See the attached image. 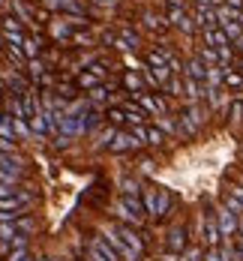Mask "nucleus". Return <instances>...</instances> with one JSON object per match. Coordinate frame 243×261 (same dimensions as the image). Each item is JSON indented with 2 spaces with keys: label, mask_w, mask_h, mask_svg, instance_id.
<instances>
[{
  "label": "nucleus",
  "mask_w": 243,
  "mask_h": 261,
  "mask_svg": "<svg viewBox=\"0 0 243 261\" xmlns=\"http://www.w3.org/2000/svg\"><path fill=\"white\" fill-rule=\"evenodd\" d=\"M231 48H219V63H231Z\"/></svg>",
  "instance_id": "a19ab883"
},
{
  "label": "nucleus",
  "mask_w": 243,
  "mask_h": 261,
  "mask_svg": "<svg viewBox=\"0 0 243 261\" xmlns=\"http://www.w3.org/2000/svg\"><path fill=\"white\" fill-rule=\"evenodd\" d=\"M45 9H60V12H81L78 0H42Z\"/></svg>",
  "instance_id": "4468645a"
},
{
  "label": "nucleus",
  "mask_w": 243,
  "mask_h": 261,
  "mask_svg": "<svg viewBox=\"0 0 243 261\" xmlns=\"http://www.w3.org/2000/svg\"><path fill=\"white\" fill-rule=\"evenodd\" d=\"M27 69H30V75H33V78H42V72H45L42 60H30V63H27Z\"/></svg>",
  "instance_id": "72a5a7b5"
},
{
  "label": "nucleus",
  "mask_w": 243,
  "mask_h": 261,
  "mask_svg": "<svg viewBox=\"0 0 243 261\" xmlns=\"http://www.w3.org/2000/svg\"><path fill=\"white\" fill-rule=\"evenodd\" d=\"M3 36L12 39L15 45H21V42L27 39V36L21 33V21H18V18H3Z\"/></svg>",
  "instance_id": "6e6552de"
},
{
  "label": "nucleus",
  "mask_w": 243,
  "mask_h": 261,
  "mask_svg": "<svg viewBox=\"0 0 243 261\" xmlns=\"http://www.w3.org/2000/svg\"><path fill=\"white\" fill-rule=\"evenodd\" d=\"M201 258V252H198V249H189V252H186V261H198Z\"/></svg>",
  "instance_id": "a18cd8bd"
},
{
  "label": "nucleus",
  "mask_w": 243,
  "mask_h": 261,
  "mask_svg": "<svg viewBox=\"0 0 243 261\" xmlns=\"http://www.w3.org/2000/svg\"><path fill=\"white\" fill-rule=\"evenodd\" d=\"M135 99H138V105L147 111V114H153V117H162L165 114V102L159 96H150V93H135Z\"/></svg>",
  "instance_id": "423d86ee"
},
{
  "label": "nucleus",
  "mask_w": 243,
  "mask_h": 261,
  "mask_svg": "<svg viewBox=\"0 0 243 261\" xmlns=\"http://www.w3.org/2000/svg\"><path fill=\"white\" fill-rule=\"evenodd\" d=\"M204 45H210V48H228V33L222 27H210V30H204Z\"/></svg>",
  "instance_id": "9b49d317"
},
{
  "label": "nucleus",
  "mask_w": 243,
  "mask_h": 261,
  "mask_svg": "<svg viewBox=\"0 0 243 261\" xmlns=\"http://www.w3.org/2000/svg\"><path fill=\"white\" fill-rule=\"evenodd\" d=\"M123 84H126L129 90H135V93H141V78L135 75V72H126V75H123Z\"/></svg>",
  "instance_id": "a878e982"
},
{
  "label": "nucleus",
  "mask_w": 243,
  "mask_h": 261,
  "mask_svg": "<svg viewBox=\"0 0 243 261\" xmlns=\"http://www.w3.org/2000/svg\"><path fill=\"white\" fill-rule=\"evenodd\" d=\"M6 3H9V0H0V6H6Z\"/></svg>",
  "instance_id": "8fccbe9b"
},
{
  "label": "nucleus",
  "mask_w": 243,
  "mask_h": 261,
  "mask_svg": "<svg viewBox=\"0 0 243 261\" xmlns=\"http://www.w3.org/2000/svg\"><path fill=\"white\" fill-rule=\"evenodd\" d=\"M156 123H159V126H162L165 132H174V129H180V126H174V123L168 120V117H165V114H162V117H156Z\"/></svg>",
  "instance_id": "58836bf2"
},
{
  "label": "nucleus",
  "mask_w": 243,
  "mask_h": 261,
  "mask_svg": "<svg viewBox=\"0 0 243 261\" xmlns=\"http://www.w3.org/2000/svg\"><path fill=\"white\" fill-rule=\"evenodd\" d=\"M240 186H243V180H240Z\"/></svg>",
  "instance_id": "5fc2aeb1"
},
{
  "label": "nucleus",
  "mask_w": 243,
  "mask_h": 261,
  "mask_svg": "<svg viewBox=\"0 0 243 261\" xmlns=\"http://www.w3.org/2000/svg\"><path fill=\"white\" fill-rule=\"evenodd\" d=\"M123 111H126V117H129V120H135V123L147 120V111H144L141 105H132V102H126V105H123Z\"/></svg>",
  "instance_id": "412c9836"
},
{
  "label": "nucleus",
  "mask_w": 243,
  "mask_h": 261,
  "mask_svg": "<svg viewBox=\"0 0 243 261\" xmlns=\"http://www.w3.org/2000/svg\"><path fill=\"white\" fill-rule=\"evenodd\" d=\"M90 261H108V258H102L99 252H93V249H90Z\"/></svg>",
  "instance_id": "de8ad7c7"
},
{
  "label": "nucleus",
  "mask_w": 243,
  "mask_h": 261,
  "mask_svg": "<svg viewBox=\"0 0 243 261\" xmlns=\"http://www.w3.org/2000/svg\"><path fill=\"white\" fill-rule=\"evenodd\" d=\"M39 261H48V258H39Z\"/></svg>",
  "instance_id": "603ef678"
},
{
  "label": "nucleus",
  "mask_w": 243,
  "mask_h": 261,
  "mask_svg": "<svg viewBox=\"0 0 243 261\" xmlns=\"http://www.w3.org/2000/svg\"><path fill=\"white\" fill-rule=\"evenodd\" d=\"M90 69H93V75H96V78H102V75H105V66L102 63H93Z\"/></svg>",
  "instance_id": "c03bdc74"
},
{
  "label": "nucleus",
  "mask_w": 243,
  "mask_h": 261,
  "mask_svg": "<svg viewBox=\"0 0 243 261\" xmlns=\"http://www.w3.org/2000/svg\"><path fill=\"white\" fill-rule=\"evenodd\" d=\"M90 249H93V252H99V255L108 258V261H117V252L111 249V243H108L105 237H93V240H90Z\"/></svg>",
  "instance_id": "ddd939ff"
},
{
  "label": "nucleus",
  "mask_w": 243,
  "mask_h": 261,
  "mask_svg": "<svg viewBox=\"0 0 243 261\" xmlns=\"http://www.w3.org/2000/svg\"><path fill=\"white\" fill-rule=\"evenodd\" d=\"M165 246H168V252H183L186 249V229H171L168 231V240H165Z\"/></svg>",
  "instance_id": "f8f14e48"
},
{
  "label": "nucleus",
  "mask_w": 243,
  "mask_h": 261,
  "mask_svg": "<svg viewBox=\"0 0 243 261\" xmlns=\"http://www.w3.org/2000/svg\"><path fill=\"white\" fill-rule=\"evenodd\" d=\"M0 123H3V114H0Z\"/></svg>",
  "instance_id": "3c124183"
},
{
  "label": "nucleus",
  "mask_w": 243,
  "mask_h": 261,
  "mask_svg": "<svg viewBox=\"0 0 243 261\" xmlns=\"http://www.w3.org/2000/svg\"><path fill=\"white\" fill-rule=\"evenodd\" d=\"M198 57H201L204 63H216V60H219V48H210V45H204Z\"/></svg>",
  "instance_id": "cd10ccee"
},
{
  "label": "nucleus",
  "mask_w": 243,
  "mask_h": 261,
  "mask_svg": "<svg viewBox=\"0 0 243 261\" xmlns=\"http://www.w3.org/2000/svg\"><path fill=\"white\" fill-rule=\"evenodd\" d=\"M21 45H24V57H30V60H36V57H39V51H42L39 39H33V36H27Z\"/></svg>",
  "instance_id": "4be33fe9"
},
{
  "label": "nucleus",
  "mask_w": 243,
  "mask_h": 261,
  "mask_svg": "<svg viewBox=\"0 0 243 261\" xmlns=\"http://www.w3.org/2000/svg\"><path fill=\"white\" fill-rule=\"evenodd\" d=\"M207 72H210V66L198 57V60H189L186 63V78H195V81H201V84H207Z\"/></svg>",
  "instance_id": "9d476101"
},
{
  "label": "nucleus",
  "mask_w": 243,
  "mask_h": 261,
  "mask_svg": "<svg viewBox=\"0 0 243 261\" xmlns=\"http://www.w3.org/2000/svg\"><path fill=\"white\" fill-rule=\"evenodd\" d=\"M165 90H168V96H180V93H183V87H180V81H177V78L165 84Z\"/></svg>",
  "instance_id": "c9c22d12"
},
{
  "label": "nucleus",
  "mask_w": 243,
  "mask_h": 261,
  "mask_svg": "<svg viewBox=\"0 0 243 261\" xmlns=\"http://www.w3.org/2000/svg\"><path fill=\"white\" fill-rule=\"evenodd\" d=\"M0 138H6V141H15V120H12V117L0 123Z\"/></svg>",
  "instance_id": "b1692460"
},
{
  "label": "nucleus",
  "mask_w": 243,
  "mask_h": 261,
  "mask_svg": "<svg viewBox=\"0 0 243 261\" xmlns=\"http://www.w3.org/2000/svg\"><path fill=\"white\" fill-rule=\"evenodd\" d=\"M105 240H108V243H111V249H114V252H117V255H123V258H138V255H135V252H132V249H129V246H126V240H123V237H120V231L117 229H108L102 234Z\"/></svg>",
  "instance_id": "39448f33"
},
{
  "label": "nucleus",
  "mask_w": 243,
  "mask_h": 261,
  "mask_svg": "<svg viewBox=\"0 0 243 261\" xmlns=\"http://www.w3.org/2000/svg\"><path fill=\"white\" fill-rule=\"evenodd\" d=\"M117 231H120V237L126 240V246H129V249H132L135 255H141V237H138V234H135V231L129 229V225H120Z\"/></svg>",
  "instance_id": "2eb2a0df"
},
{
  "label": "nucleus",
  "mask_w": 243,
  "mask_h": 261,
  "mask_svg": "<svg viewBox=\"0 0 243 261\" xmlns=\"http://www.w3.org/2000/svg\"><path fill=\"white\" fill-rule=\"evenodd\" d=\"M90 99H93V102H102V99H105V90H102V87H93V90H90Z\"/></svg>",
  "instance_id": "37998d69"
},
{
  "label": "nucleus",
  "mask_w": 243,
  "mask_h": 261,
  "mask_svg": "<svg viewBox=\"0 0 243 261\" xmlns=\"http://www.w3.org/2000/svg\"><path fill=\"white\" fill-rule=\"evenodd\" d=\"M204 261H225L222 258V249H210L207 255H204Z\"/></svg>",
  "instance_id": "79ce46f5"
},
{
  "label": "nucleus",
  "mask_w": 243,
  "mask_h": 261,
  "mask_svg": "<svg viewBox=\"0 0 243 261\" xmlns=\"http://www.w3.org/2000/svg\"><path fill=\"white\" fill-rule=\"evenodd\" d=\"M225 87L231 90H243V72H234V69H225V78H222Z\"/></svg>",
  "instance_id": "6ab92c4d"
},
{
  "label": "nucleus",
  "mask_w": 243,
  "mask_h": 261,
  "mask_svg": "<svg viewBox=\"0 0 243 261\" xmlns=\"http://www.w3.org/2000/svg\"><path fill=\"white\" fill-rule=\"evenodd\" d=\"M0 168H3V171H18V174H21V159H15L9 150H0Z\"/></svg>",
  "instance_id": "f3484780"
},
{
  "label": "nucleus",
  "mask_w": 243,
  "mask_h": 261,
  "mask_svg": "<svg viewBox=\"0 0 243 261\" xmlns=\"http://www.w3.org/2000/svg\"><path fill=\"white\" fill-rule=\"evenodd\" d=\"M237 51H240V54H243V36H240V39H237Z\"/></svg>",
  "instance_id": "09e8293b"
},
{
  "label": "nucleus",
  "mask_w": 243,
  "mask_h": 261,
  "mask_svg": "<svg viewBox=\"0 0 243 261\" xmlns=\"http://www.w3.org/2000/svg\"><path fill=\"white\" fill-rule=\"evenodd\" d=\"M144 210L156 216V189H147V192H144Z\"/></svg>",
  "instance_id": "393cba45"
},
{
  "label": "nucleus",
  "mask_w": 243,
  "mask_h": 261,
  "mask_svg": "<svg viewBox=\"0 0 243 261\" xmlns=\"http://www.w3.org/2000/svg\"><path fill=\"white\" fill-rule=\"evenodd\" d=\"M12 120H15V117H12ZM15 132H18V135H30L33 126H27V120H15Z\"/></svg>",
  "instance_id": "4c0bfd02"
},
{
  "label": "nucleus",
  "mask_w": 243,
  "mask_h": 261,
  "mask_svg": "<svg viewBox=\"0 0 243 261\" xmlns=\"http://www.w3.org/2000/svg\"><path fill=\"white\" fill-rule=\"evenodd\" d=\"M204 240H207V246H210V249H216V243L222 240L219 222H213V219H207V222H204Z\"/></svg>",
  "instance_id": "dca6fc26"
},
{
  "label": "nucleus",
  "mask_w": 243,
  "mask_h": 261,
  "mask_svg": "<svg viewBox=\"0 0 243 261\" xmlns=\"http://www.w3.org/2000/svg\"><path fill=\"white\" fill-rule=\"evenodd\" d=\"M201 123H204V114H201V108H198V105H189V108L180 114V126H183L186 135H195Z\"/></svg>",
  "instance_id": "20e7f679"
},
{
  "label": "nucleus",
  "mask_w": 243,
  "mask_h": 261,
  "mask_svg": "<svg viewBox=\"0 0 243 261\" xmlns=\"http://www.w3.org/2000/svg\"><path fill=\"white\" fill-rule=\"evenodd\" d=\"M228 117H231V120H240L243 117V99H234V102L228 105Z\"/></svg>",
  "instance_id": "2f4dec72"
},
{
  "label": "nucleus",
  "mask_w": 243,
  "mask_h": 261,
  "mask_svg": "<svg viewBox=\"0 0 243 261\" xmlns=\"http://www.w3.org/2000/svg\"><path fill=\"white\" fill-rule=\"evenodd\" d=\"M123 195H138V183L135 180H123Z\"/></svg>",
  "instance_id": "e433bc0d"
},
{
  "label": "nucleus",
  "mask_w": 243,
  "mask_h": 261,
  "mask_svg": "<svg viewBox=\"0 0 243 261\" xmlns=\"http://www.w3.org/2000/svg\"><path fill=\"white\" fill-rule=\"evenodd\" d=\"M219 231H222V237H234V231H237V213H231L228 207L219 210Z\"/></svg>",
  "instance_id": "1a4fd4ad"
},
{
  "label": "nucleus",
  "mask_w": 243,
  "mask_h": 261,
  "mask_svg": "<svg viewBox=\"0 0 243 261\" xmlns=\"http://www.w3.org/2000/svg\"><path fill=\"white\" fill-rule=\"evenodd\" d=\"M222 30L228 33V39H240L243 33H240V24H237V21H225V24H222Z\"/></svg>",
  "instance_id": "7c9ffc66"
},
{
  "label": "nucleus",
  "mask_w": 243,
  "mask_h": 261,
  "mask_svg": "<svg viewBox=\"0 0 243 261\" xmlns=\"http://www.w3.org/2000/svg\"><path fill=\"white\" fill-rule=\"evenodd\" d=\"M228 195H231V198H237V201L243 204V186H240V183H234V186L228 189Z\"/></svg>",
  "instance_id": "ea45409f"
},
{
  "label": "nucleus",
  "mask_w": 243,
  "mask_h": 261,
  "mask_svg": "<svg viewBox=\"0 0 243 261\" xmlns=\"http://www.w3.org/2000/svg\"><path fill=\"white\" fill-rule=\"evenodd\" d=\"M165 9H168V24L171 27H177V30H183V33H192V21L195 18H189L186 15V9H183V0H165Z\"/></svg>",
  "instance_id": "f257e3e1"
},
{
  "label": "nucleus",
  "mask_w": 243,
  "mask_h": 261,
  "mask_svg": "<svg viewBox=\"0 0 243 261\" xmlns=\"http://www.w3.org/2000/svg\"><path fill=\"white\" fill-rule=\"evenodd\" d=\"M144 138H147V144H153V147H159V144L165 141V135L159 129H144Z\"/></svg>",
  "instance_id": "bb28decb"
},
{
  "label": "nucleus",
  "mask_w": 243,
  "mask_h": 261,
  "mask_svg": "<svg viewBox=\"0 0 243 261\" xmlns=\"http://www.w3.org/2000/svg\"><path fill=\"white\" fill-rule=\"evenodd\" d=\"M96 81H99V78H96L93 72H81V75H78V87H96Z\"/></svg>",
  "instance_id": "c756f323"
},
{
  "label": "nucleus",
  "mask_w": 243,
  "mask_h": 261,
  "mask_svg": "<svg viewBox=\"0 0 243 261\" xmlns=\"http://www.w3.org/2000/svg\"><path fill=\"white\" fill-rule=\"evenodd\" d=\"M195 24H198V27H204V30L216 27V24H219L216 9H213V6H198V9H195Z\"/></svg>",
  "instance_id": "0eeeda50"
},
{
  "label": "nucleus",
  "mask_w": 243,
  "mask_h": 261,
  "mask_svg": "<svg viewBox=\"0 0 243 261\" xmlns=\"http://www.w3.org/2000/svg\"><path fill=\"white\" fill-rule=\"evenodd\" d=\"M27 258H30V255H27V246H15L6 261H27Z\"/></svg>",
  "instance_id": "473e14b6"
},
{
  "label": "nucleus",
  "mask_w": 243,
  "mask_h": 261,
  "mask_svg": "<svg viewBox=\"0 0 243 261\" xmlns=\"http://www.w3.org/2000/svg\"><path fill=\"white\" fill-rule=\"evenodd\" d=\"M27 261H36V258H27Z\"/></svg>",
  "instance_id": "864d4df0"
},
{
  "label": "nucleus",
  "mask_w": 243,
  "mask_h": 261,
  "mask_svg": "<svg viewBox=\"0 0 243 261\" xmlns=\"http://www.w3.org/2000/svg\"><path fill=\"white\" fill-rule=\"evenodd\" d=\"M18 183V171H3L0 168V186H15Z\"/></svg>",
  "instance_id": "c85d7f7f"
},
{
  "label": "nucleus",
  "mask_w": 243,
  "mask_h": 261,
  "mask_svg": "<svg viewBox=\"0 0 243 261\" xmlns=\"http://www.w3.org/2000/svg\"><path fill=\"white\" fill-rule=\"evenodd\" d=\"M144 27H147V30H156V33H162L165 27H168V18H156L153 12H144Z\"/></svg>",
  "instance_id": "a211bd4d"
},
{
  "label": "nucleus",
  "mask_w": 243,
  "mask_h": 261,
  "mask_svg": "<svg viewBox=\"0 0 243 261\" xmlns=\"http://www.w3.org/2000/svg\"><path fill=\"white\" fill-rule=\"evenodd\" d=\"M141 144H144V141H141L135 132H117L114 141L108 144V150H111V153H126V150H135Z\"/></svg>",
  "instance_id": "7ed1b4c3"
},
{
  "label": "nucleus",
  "mask_w": 243,
  "mask_h": 261,
  "mask_svg": "<svg viewBox=\"0 0 243 261\" xmlns=\"http://www.w3.org/2000/svg\"><path fill=\"white\" fill-rule=\"evenodd\" d=\"M108 117H111V120H114V123H123V120H129V117H126V111H123V108H111V111H108Z\"/></svg>",
  "instance_id": "f704fd0d"
},
{
  "label": "nucleus",
  "mask_w": 243,
  "mask_h": 261,
  "mask_svg": "<svg viewBox=\"0 0 243 261\" xmlns=\"http://www.w3.org/2000/svg\"><path fill=\"white\" fill-rule=\"evenodd\" d=\"M168 207H171V195H168L165 189H159V192H156V216H165Z\"/></svg>",
  "instance_id": "aec40b11"
},
{
  "label": "nucleus",
  "mask_w": 243,
  "mask_h": 261,
  "mask_svg": "<svg viewBox=\"0 0 243 261\" xmlns=\"http://www.w3.org/2000/svg\"><path fill=\"white\" fill-rule=\"evenodd\" d=\"M0 222H15V216H12V213H3V210H0Z\"/></svg>",
  "instance_id": "49530a36"
},
{
  "label": "nucleus",
  "mask_w": 243,
  "mask_h": 261,
  "mask_svg": "<svg viewBox=\"0 0 243 261\" xmlns=\"http://www.w3.org/2000/svg\"><path fill=\"white\" fill-rule=\"evenodd\" d=\"M117 213H120V216H123L126 222L138 225L141 216H144L147 210H144V204L138 201V195H123V198H120V204H117Z\"/></svg>",
  "instance_id": "f03ea898"
},
{
  "label": "nucleus",
  "mask_w": 243,
  "mask_h": 261,
  "mask_svg": "<svg viewBox=\"0 0 243 261\" xmlns=\"http://www.w3.org/2000/svg\"><path fill=\"white\" fill-rule=\"evenodd\" d=\"M70 27H72L70 21H54V24H51V33H54L57 39H70V36H72Z\"/></svg>",
  "instance_id": "5701e85b"
}]
</instances>
